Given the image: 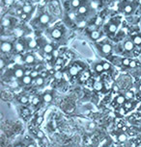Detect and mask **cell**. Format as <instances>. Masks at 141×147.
<instances>
[{
	"mask_svg": "<svg viewBox=\"0 0 141 147\" xmlns=\"http://www.w3.org/2000/svg\"><path fill=\"white\" fill-rule=\"evenodd\" d=\"M37 138L38 139H44L45 138V134L43 131H41V130H39L37 132Z\"/></svg>",
	"mask_w": 141,
	"mask_h": 147,
	"instance_id": "cell-34",
	"label": "cell"
},
{
	"mask_svg": "<svg viewBox=\"0 0 141 147\" xmlns=\"http://www.w3.org/2000/svg\"><path fill=\"white\" fill-rule=\"evenodd\" d=\"M113 89H114V91H119L118 86H114V87H113Z\"/></svg>",
	"mask_w": 141,
	"mask_h": 147,
	"instance_id": "cell-50",
	"label": "cell"
},
{
	"mask_svg": "<svg viewBox=\"0 0 141 147\" xmlns=\"http://www.w3.org/2000/svg\"><path fill=\"white\" fill-rule=\"evenodd\" d=\"M30 76H31L32 78H38V77H39V72L36 71V70H34V71H32V72L30 73Z\"/></svg>",
	"mask_w": 141,
	"mask_h": 147,
	"instance_id": "cell-37",
	"label": "cell"
},
{
	"mask_svg": "<svg viewBox=\"0 0 141 147\" xmlns=\"http://www.w3.org/2000/svg\"><path fill=\"white\" fill-rule=\"evenodd\" d=\"M52 51H53L52 45H50V44H45V46H44V52H45V54H50V53H52Z\"/></svg>",
	"mask_w": 141,
	"mask_h": 147,
	"instance_id": "cell-10",
	"label": "cell"
},
{
	"mask_svg": "<svg viewBox=\"0 0 141 147\" xmlns=\"http://www.w3.org/2000/svg\"><path fill=\"white\" fill-rule=\"evenodd\" d=\"M111 45L109 43H105L103 45V47H102V50H103V52H104V54H109L110 52H111Z\"/></svg>",
	"mask_w": 141,
	"mask_h": 147,
	"instance_id": "cell-4",
	"label": "cell"
},
{
	"mask_svg": "<svg viewBox=\"0 0 141 147\" xmlns=\"http://www.w3.org/2000/svg\"><path fill=\"white\" fill-rule=\"evenodd\" d=\"M95 69H96V71L98 73H102L104 70V65H103V64H98V65H96V66H95Z\"/></svg>",
	"mask_w": 141,
	"mask_h": 147,
	"instance_id": "cell-16",
	"label": "cell"
},
{
	"mask_svg": "<svg viewBox=\"0 0 141 147\" xmlns=\"http://www.w3.org/2000/svg\"><path fill=\"white\" fill-rule=\"evenodd\" d=\"M4 66H5V63H4V60L3 59H1L0 60V67L3 69L4 68Z\"/></svg>",
	"mask_w": 141,
	"mask_h": 147,
	"instance_id": "cell-46",
	"label": "cell"
},
{
	"mask_svg": "<svg viewBox=\"0 0 141 147\" xmlns=\"http://www.w3.org/2000/svg\"><path fill=\"white\" fill-rule=\"evenodd\" d=\"M30 113V110H28V109H26V108H24L22 110V115H24V116H26V115H28Z\"/></svg>",
	"mask_w": 141,
	"mask_h": 147,
	"instance_id": "cell-39",
	"label": "cell"
},
{
	"mask_svg": "<svg viewBox=\"0 0 141 147\" xmlns=\"http://www.w3.org/2000/svg\"><path fill=\"white\" fill-rule=\"evenodd\" d=\"M11 24V19L9 17H3L2 18V26L3 27H8Z\"/></svg>",
	"mask_w": 141,
	"mask_h": 147,
	"instance_id": "cell-14",
	"label": "cell"
},
{
	"mask_svg": "<svg viewBox=\"0 0 141 147\" xmlns=\"http://www.w3.org/2000/svg\"><path fill=\"white\" fill-rule=\"evenodd\" d=\"M134 43L136 45H140L141 44V37L140 36H135L134 37Z\"/></svg>",
	"mask_w": 141,
	"mask_h": 147,
	"instance_id": "cell-24",
	"label": "cell"
},
{
	"mask_svg": "<svg viewBox=\"0 0 141 147\" xmlns=\"http://www.w3.org/2000/svg\"><path fill=\"white\" fill-rule=\"evenodd\" d=\"M95 127H96V124H95L94 122H92V123H90V124H89V128H90V129H94Z\"/></svg>",
	"mask_w": 141,
	"mask_h": 147,
	"instance_id": "cell-49",
	"label": "cell"
},
{
	"mask_svg": "<svg viewBox=\"0 0 141 147\" xmlns=\"http://www.w3.org/2000/svg\"><path fill=\"white\" fill-rule=\"evenodd\" d=\"M40 22L42 23V24H46V23H48L49 22V16L47 15H42L40 16Z\"/></svg>",
	"mask_w": 141,
	"mask_h": 147,
	"instance_id": "cell-8",
	"label": "cell"
},
{
	"mask_svg": "<svg viewBox=\"0 0 141 147\" xmlns=\"http://www.w3.org/2000/svg\"><path fill=\"white\" fill-rule=\"evenodd\" d=\"M116 30H117V25L116 24H110L109 25V27H108V31L110 32V33H115L116 32Z\"/></svg>",
	"mask_w": 141,
	"mask_h": 147,
	"instance_id": "cell-23",
	"label": "cell"
},
{
	"mask_svg": "<svg viewBox=\"0 0 141 147\" xmlns=\"http://www.w3.org/2000/svg\"><path fill=\"white\" fill-rule=\"evenodd\" d=\"M139 4H141V0H139Z\"/></svg>",
	"mask_w": 141,
	"mask_h": 147,
	"instance_id": "cell-56",
	"label": "cell"
},
{
	"mask_svg": "<svg viewBox=\"0 0 141 147\" xmlns=\"http://www.w3.org/2000/svg\"><path fill=\"white\" fill-rule=\"evenodd\" d=\"M56 65H57V66H61V65H63V60L58 59L57 61H56Z\"/></svg>",
	"mask_w": 141,
	"mask_h": 147,
	"instance_id": "cell-47",
	"label": "cell"
},
{
	"mask_svg": "<svg viewBox=\"0 0 141 147\" xmlns=\"http://www.w3.org/2000/svg\"><path fill=\"white\" fill-rule=\"evenodd\" d=\"M43 100L46 102V103H48V102H51L52 101V95L50 93H45L44 96H43Z\"/></svg>",
	"mask_w": 141,
	"mask_h": 147,
	"instance_id": "cell-15",
	"label": "cell"
},
{
	"mask_svg": "<svg viewBox=\"0 0 141 147\" xmlns=\"http://www.w3.org/2000/svg\"><path fill=\"white\" fill-rule=\"evenodd\" d=\"M19 101H20V103L21 104H27L28 103V101H29V99H28V97H27V96L23 95L19 98Z\"/></svg>",
	"mask_w": 141,
	"mask_h": 147,
	"instance_id": "cell-26",
	"label": "cell"
},
{
	"mask_svg": "<svg viewBox=\"0 0 141 147\" xmlns=\"http://www.w3.org/2000/svg\"><path fill=\"white\" fill-rule=\"evenodd\" d=\"M69 16H70L71 18H74V14H73V13H71V14L69 15Z\"/></svg>",
	"mask_w": 141,
	"mask_h": 147,
	"instance_id": "cell-52",
	"label": "cell"
},
{
	"mask_svg": "<svg viewBox=\"0 0 141 147\" xmlns=\"http://www.w3.org/2000/svg\"><path fill=\"white\" fill-rule=\"evenodd\" d=\"M132 11H133V8H132L131 5H127L126 7H125V9H124V12H125L126 14H131Z\"/></svg>",
	"mask_w": 141,
	"mask_h": 147,
	"instance_id": "cell-31",
	"label": "cell"
},
{
	"mask_svg": "<svg viewBox=\"0 0 141 147\" xmlns=\"http://www.w3.org/2000/svg\"><path fill=\"white\" fill-rule=\"evenodd\" d=\"M43 121H44V117H43L42 115H40V116H38L37 119H36V123H37L38 125H40V124H42V123H43Z\"/></svg>",
	"mask_w": 141,
	"mask_h": 147,
	"instance_id": "cell-35",
	"label": "cell"
},
{
	"mask_svg": "<svg viewBox=\"0 0 141 147\" xmlns=\"http://www.w3.org/2000/svg\"><path fill=\"white\" fill-rule=\"evenodd\" d=\"M51 36L53 38H60L62 36V33L59 29H53L51 32Z\"/></svg>",
	"mask_w": 141,
	"mask_h": 147,
	"instance_id": "cell-5",
	"label": "cell"
},
{
	"mask_svg": "<svg viewBox=\"0 0 141 147\" xmlns=\"http://www.w3.org/2000/svg\"><path fill=\"white\" fill-rule=\"evenodd\" d=\"M124 107L126 109H132L133 108V103L131 101H126V103L124 104Z\"/></svg>",
	"mask_w": 141,
	"mask_h": 147,
	"instance_id": "cell-33",
	"label": "cell"
},
{
	"mask_svg": "<svg viewBox=\"0 0 141 147\" xmlns=\"http://www.w3.org/2000/svg\"><path fill=\"white\" fill-rule=\"evenodd\" d=\"M92 7H95L96 8L97 6H96V3H92Z\"/></svg>",
	"mask_w": 141,
	"mask_h": 147,
	"instance_id": "cell-54",
	"label": "cell"
},
{
	"mask_svg": "<svg viewBox=\"0 0 141 147\" xmlns=\"http://www.w3.org/2000/svg\"><path fill=\"white\" fill-rule=\"evenodd\" d=\"M138 90L141 92V85H139V87H138Z\"/></svg>",
	"mask_w": 141,
	"mask_h": 147,
	"instance_id": "cell-55",
	"label": "cell"
},
{
	"mask_svg": "<svg viewBox=\"0 0 141 147\" xmlns=\"http://www.w3.org/2000/svg\"><path fill=\"white\" fill-rule=\"evenodd\" d=\"M102 23H103V18H101V17H98V18L96 19V22H95V24H96L97 26H98V25H101Z\"/></svg>",
	"mask_w": 141,
	"mask_h": 147,
	"instance_id": "cell-41",
	"label": "cell"
},
{
	"mask_svg": "<svg viewBox=\"0 0 141 147\" xmlns=\"http://www.w3.org/2000/svg\"><path fill=\"white\" fill-rule=\"evenodd\" d=\"M24 75V71H23V69H21V68H16V69H15V71H14V76H15V78H20V79H22L23 76Z\"/></svg>",
	"mask_w": 141,
	"mask_h": 147,
	"instance_id": "cell-2",
	"label": "cell"
},
{
	"mask_svg": "<svg viewBox=\"0 0 141 147\" xmlns=\"http://www.w3.org/2000/svg\"><path fill=\"white\" fill-rule=\"evenodd\" d=\"M25 63L26 64H29V65H32V64H34L35 63V58H34V56L33 55H27L26 57H25Z\"/></svg>",
	"mask_w": 141,
	"mask_h": 147,
	"instance_id": "cell-9",
	"label": "cell"
},
{
	"mask_svg": "<svg viewBox=\"0 0 141 147\" xmlns=\"http://www.w3.org/2000/svg\"><path fill=\"white\" fill-rule=\"evenodd\" d=\"M14 0H4V3H5V5H7V6H11V5H13L14 4Z\"/></svg>",
	"mask_w": 141,
	"mask_h": 147,
	"instance_id": "cell-38",
	"label": "cell"
},
{
	"mask_svg": "<svg viewBox=\"0 0 141 147\" xmlns=\"http://www.w3.org/2000/svg\"><path fill=\"white\" fill-rule=\"evenodd\" d=\"M118 140L120 141V142H124V141H126V140H127L126 134H124V133L120 134V135L118 136Z\"/></svg>",
	"mask_w": 141,
	"mask_h": 147,
	"instance_id": "cell-21",
	"label": "cell"
},
{
	"mask_svg": "<svg viewBox=\"0 0 141 147\" xmlns=\"http://www.w3.org/2000/svg\"><path fill=\"white\" fill-rule=\"evenodd\" d=\"M87 12V8H86V6H80V7L78 8V13L79 14H85Z\"/></svg>",
	"mask_w": 141,
	"mask_h": 147,
	"instance_id": "cell-28",
	"label": "cell"
},
{
	"mask_svg": "<svg viewBox=\"0 0 141 147\" xmlns=\"http://www.w3.org/2000/svg\"><path fill=\"white\" fill-rule=\"evenodd\" d=\"M79 70H80V67L79 66H72L70 68V74L71 75H77V73L79 72Z\"/></svg>",
	"mask_w": 141,
	"mask_h": 147,
	"instance_id": "cell-6",
	"label": "cell"
},
{
	"mask_svg": "<svg viewBox=\"0 0 141 147\" xmlns=\"http://www.w3.org/2000/svg\"><path fill=\"white\" fill-rule=\"evenodd\" d=\"M118 113L119 114H121V115H125L127 113V110L125 107H121L120 109L118 110Z\"/></svg>",
	"mask_w": 141,
	"mask_h": 147,
	"instance_id": "cell-30",
	"label": "cell"
},
{
	"mask_svg": "<svg viewBox=\"0 0 141 147\" xmlns=\"http://www.w3.org/2000/svg\"><path fill=\"white\" fill-rule=\"evenodd\" d=\"M90 77V73L89 71H84V72H82V74L80 75V80L81 81H86V80H88Z\"/></svg>",
	"mask_w": 141,
	"mask_h": 147,
	"instance_id": "cell-11",
	"label": "cell"
},
{
	"mask_svg": "<svg viewBox=\"0 0 141 147\" xmlns=\"http://www.w3.org/2000/svg\"><path fill=\"white\" fill-rule=\"evenodd\" d=\"M104 147H107V146H104Z\"/></svg>",
	"mask_w": 141,
	"mask_h": 147,
	"instance_id": "cell-57",
	"label": "cell"
},
{
	"mask_svg": "<svg viewBox=\"0 0 141 147\" xmlns=\"http://www.w3.org/2000/svg\"><path fill=\"white\" fill-rule=\"evenodd\" d=\"M31 82H32V77L29 76V75H25L21 79V83L24 84V85H30Z\"/></svg>",
	"mask_w": 141,
	"mask_h": 147,
	"instance_id": "cell-7",
	"label": "cell"
},
{
	"mask_svg": "<svg viewBox=\"0 0 141 147\" xmlns=\"http://www.w3.org/2000/svg\"><path fill=\"white\" fill-rule=\"evenodd\" d=\"M54 77H55V79H57V80H60V79H62V77H63V74L61 71H56L55 74H54Z\"/></svg>",
	"mask_w": 141,
	"mask_h": 147,
	"instance_id": "cell-29",
	"label": "cell"
},
{
	"mask_svg": "<svg viewBox=\"0 0 141 147\" xmlns=\"http://www.w3.org/2000/svg\"><path fill=\"white\" fill-rule=\"evenodd\" d=\"M122 64L124 65V66H130V64H131V60L130 59H124L123 61H122Z\"/></svg>",
	"mask_w": 141,
	"mask_h": 147,
	"instance_id": "cell-36",
	"label": "cell"
},
{
	"mask_svg": "<svg viewBox=\"0 0 141 147\" xmlns=\"http://www.w3.org/2000/svg\"><path fill=\"white\" fill-rule=\"evenodd\" d=\"M126 97L123 95H119L117 98H116V102H117V104H119V105H122V104H125L126 103Z\"/></svg>",
	"mask_w": 141,
	"mask_h": 147,
	"instance_id": "cell-12",
	"label": "cell"
},
{
	"mask_svg": "<svg viewBox=\"0 0 141 147\" xmlns=\"http://www.w3.org/2000/svg\"><path fill=\"white\" fill-rule=\"evenodd\" d=\"M136 62L135 61H131V64H130V66L132 67V68H134V67H136Z\"/></svg>",
	"mask_w": 141,
	"mask_h": 147,
	"instance_id": "cell-44",
	"label": "cell"
},
{
	"mask_svg": "<svg viewBox=\"0 0 141 147\" xmlns=\"http://www.w3.org/2000/svg\"><path fill=\"white\" fill-rule=\"evenodd\" d=\"M14 34L15 35V37H21L23 35V30L20 28H16L14 30Z\"/></svg>",
	"mask_w": 141,
	"mask_h": 147,
	"instance_id": "cell-18",
	"label": "cell"
},
{
	"mask_svg": "<svg viewBox=\"0 0 141 147\" xmlns=\"http://www.w3.org/2000/svg\"><path fill=\"white\" fill-rule=\"evenodd\" d=\"M52 56H53V57H55V58H57V57H58V51H57V50H55L54 52H52Z\"/></svg>",
	"mask_w": 141,
	"mask_h": 147,
	"instance_id": "cell-48",
	"label": "cell"
},
{
	"mask_svg": "<svg viewBox=\"0 0 141 147\" xmlns=\"http://www.w3.org/2000/svg\"><path fill=\"white\" fill-rule=\"evenodd\" d=\"M122 130H123V132H127V131H128V128H127L126 126H124V127L122 128Z\"/></svg>",
	"mask_w": 141,
	"mask_h": 147,
	"instance_id": "cell-51",
	"label": "cell"
},
{
	"mask_svg": "<svg viewBox=\"0 0 141 147\" xmlns=\"http://www.w3.org/2000/svg\"><path fill=\"white\" fill-rule=\"evenodd\" d=\"M39 102H40L39 97H34V98H33V100H32V103L34 104V105H37V104H39Z\"/></svg>",
	"mask_w": 141,
	"mask_h": 147,
	"instance_id": "cell-42",
	"label": "cell"
},
{
	"mask_svg": "<svg viewBox=\"0 0 141 147\" xmlns=\"http://www.w3.org/2000/svg\"><path fill=\"white\" fill-rule=\"evenodd\" d=\"M20 18H21L22 20H25V19L27 18V14H25V13H23L22 12V14L20 15Z\"/></svg>",
	"mask_w": 141,
	"mask_h": 147,
	"instance_id": "cell-45",
	"label": "cell"
},
{
	"mask_svg": "<svg viewBox=\"0 0 141 147\" xmlns=\"http://www.w3.org/2000/svg\"><path fill=\"white\" fill-rule=\"evenodd\" d=\"M93 87L96 90H102L103 89V83L102 82H95Z\"/></svg>",
	"mask_w": 141,
	"mask_h": 147,
	"instance_id": "cell-17",
	"label": "cell"
},
{
	"mask_svg": "<svg viewBox=\"0 0 141 147\" xmlns=\"http://www.w3.org/2000/svg\"><path fill=\"white\" fill-rule=\"evenodd\" d=\"M72 6L74 8L80 7V0H72Z\"/></svg>",
	"mask_w": 141,
	"mask_h": 147,
	"instance_id": "cell-25",
	"label": "cell"
},
{
	"mask_svg": "<svg viewBox=\"0 0 141 147\" xmlns=\"http://www.w3.org/2000/svg\"><path fill=\"white\" fill-rule=\"evenodd\" d=\"M103 65H104V70H109V69H110V64H108V63H104Z\"/></svg>",
	"mask_w": 141,
	"mask_h": 147,
	"instance_id": "cell-40",
	"label": "cell"
},
{
	"mask_svg": "<svg viewBox=\"0 0 141 147\" xmlns=\"http://www.w3.org/2000/svg\"><path fill=\"white\" fill-rule=\"evenodd\" d=\"M13 48V45L11 42H8V41H3L1 44V50L3 52H10Z\"/></svg>",
	"mask_w": 141,
	"mask_h": 147,
	"instance_id": "cell-1",
	"label": "cell"
},
{
	"mask_svg": "<svg viewBox=\"0 0 141 147\" xmlns=\"http://www.w3.org/2000/svg\"><path fill=\"white\" fill-rule=\"evenodd\" d=\"M125 97H126L127 99H129V100L133 99V98H134V93H133V91H132V90H131V91H128L126 93V96H125Z\"/></svg>",
	"mask_w": 141,
	"mask_h": 147,
	"instance_id": "cell-32",
	"label": "cell"
},
{
	"mask_svg": "<svg viewBox=\"0 0 141 147\" xmlns=\"http://www.w3.org/2000/svg\"><path fill=\"white\" fill-rule=\"evenodd\" d=\"M27 147H36V146H35L34 144H32V143H30V144H29V145H28V146H27Z\"/></svg>",
	"mask_w": 141,
	"mask_h": 147,
	"instance_id": "cell-53",
	"label": "cell"
},
{
	"mask_svg": "<svg viewBox=\"0 0 141 147\" xmlns=\"http://www.w3.org/2000/svg\"><path fill=\"white\" fill-rule=\"evenodd\" d=\"M88 29L91 30L92 32H94V31H97V25L96 24H94V25H90L89 27H88Z\"/></svg>",
	"mask_w": 141,
	"mask_h": 147,
	"instance_id": "cell-43",
	"label": "cell"
},
{
	"mask_svg": "<svg viewBox=\"0 0 141 147\" xmlns=\"http://www.w3.org/2000/svg\"><path fill=\"white\" fill-rule=\"evenodd\" d=\"M36 85L37 86H43L44 85V78L42 76H39L38 78H36Z\"/></svg>",
	"mask_w": 141,
	"mask_h": 147,
	"instance_id": "cell-22",
	"label": "cell"
},
{
	"mask_svg": "<svg viewBox=\"0 0 141 147\" xmlns=\"http://www.w3.org/2000/svg\"><path fill=\"white\" fill-rule=\"evenodd\" d=\"M28 46H29L30 48H35L37 46V42L34 39H31V40L28 41Z\"/></svg>",
	"mask_w": 141,
	"mask_h": 147,
	"instance_id": "cell-27",
	"label": "cell"
},
{
	"mask_svg": "<svg viewBox=\"0 0 141 147\" xmlns=\"http://www.w3.org/2000/svg\"><path fill=\"white\" fill-rule=\"evenodd\" d=\"M100 37H101V34H100L99 31H94V32L91 33V37H92L93 39H98Z\"/></svg>",
	"mask_w": 141,
	"mask_h": 147,
	"instance_id": "cell-19",
	"label": "cell"
},
{
	"mask_svg": "<svg viewBox=\"0 0 141 147\" xmlns=\"http://www.w3.org/2000/svg\"><path fill=\"white\" fill-rule=\"evenodd\" d=\"M31 11H32V5L26 4V5L23 6V8H22L23 13H25V14H29V13H31Z\"/></svg>",
	"mask_w": 141,
	"mask_h": 147,
	"instance_id": "cell-13",
	"label": "cell"
},
{
	"mask_svg": "<svg viewBox=\"0 0 141 147\" xmlns=\"http://www.w3.org/2000/svg\"><path fill=\"white\" fill-rule=\"evenodd\" d=\"M23 49H24V46H23V44L21 42H17V43H15V50L17 52H20V51H23Z\"/></svg>",
	"mask_w": 141,
	"mask_h": 147,
	"instance_id": "cell-20",
	"label": "cell"
},
{
	"mask_svg": "<svg viewBox=\"0 0 141 147\" xmlns=\"http://www.w3.org/2000/svg\"><path fill=\"white\" fill-rule=\"evenodd\" d=\"M124 47H125V49L128 50V51H132V50L134 49V41H131V40H128V41H126L125 44H124Z\"/></svg>",
	"mask_w": 141,
	"mask_h": 147,
	"instance_id": "cell-3",
	"label": "cell"
}]
</instances>
